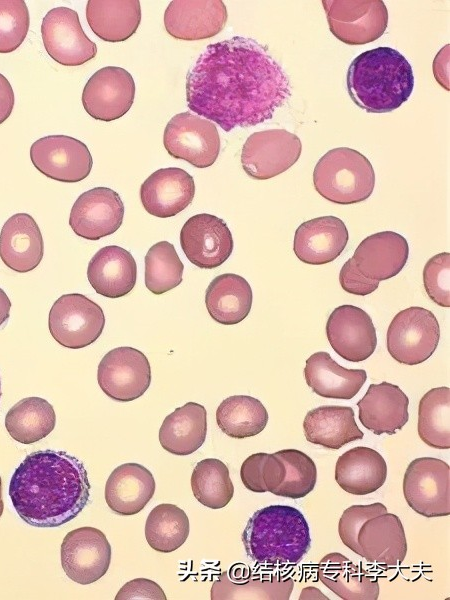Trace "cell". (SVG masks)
Listing matches in <instances>:
<instances>
[{
	"instance_id": "cb8c5ba5",
	"label": "cell",
	"mask_w": 450,
	"mask_h": 600,
	"mask_svg": "<svg viewBox=\"0 0 450 600\" xmlns=\"http://www.w3.org/2000/svg\"><path fill=\"white\" fill-rule=\"evenodd\" d=\"M409 399L389 382L370 384L357 403L361 424L376 435H393L408 422Z\"/></svg>"
},
{
	"instance_id": "277c9868",
	"label": "cell",
	"mask_w": 450,
	"mask_h": 600,
	"mask_svg": "<svg viewBox=\"0 0 450 600\" xmlns=\"http://www.w3.org/2000/svg\"><path fill=\"white\" fill-rule=\"evenodd\" d=\"M247 556L265 566H294L311 548L308 523L296 508L271 505L257 510L242 533Z\"/></svg>"
},
{
	"instance_id": "4fadbf2b",
	"label": "cell",
	"mask_w": 450,
	"mask_h": 600,
	"mask_svg": "<svg viewBox=\"0 0 450 600\" xmlns=\"http://www.w3.org/2000/svg\"><path fill=\"white\" fill-rule=\"evenodd\" d=\"M112 549L105 534L95 527L67 533L61 544V565L74 582L87 585L103 577L110 566Z\"/></svg>"
},
{
	"instance_id": "8d00e7d4",
	"label": "cell",
	"mask_w": 450,
	"mask_h": 600,
	"mask_svg": "<svg viewBox=\"0 0 450 600\" xmlns=\"http://www.w3.org/2000/svg\"><path fill=\"white\" fill-rule=\"evenodd\" d=\"M56 424L53 406L37 396L26 397L14 404L5 417L9 435L19 443L33 444L48 436Z\"/></svg>"
},
{
	"instance_id": "7402d4cb",
	"label": "cell",
	"mask_w": 450,
	"mask_h": 600,
	"mask_svg": "<svg viewBox=\"0 0 450 600\" xmlns=\"http://www.w3.org/2000/svg\"><path fill=\"white\" fill-rule=\"evenodd\" d=\"M193 177L177 167L161 168L153 172L140 187L144 209L159 218L173 217L193 200Z\"/></svg>"
},
{
	"instance_id": "e575fe53",
	"label": "cell",
	"mask_w": 450,
	"mask_h": 600,
	"mask_svg": "<svg viewBox=\"0 0 450 600\" xmlns=\"http://www.w3.org/2000/svg\"><path fill=\"white\" fill-rule=\"evenodd\" d=\"M253 293L248 281L240 275L224 273L208 285L205 304L209 315L223 325L244 320L252 307Z\"/></svg>"
},
{
	"instance_id": "83f0119b",
	"label": "cell",
	"mask_w": 450,
	"mask_h": 600,
	"mask_svg": "<svg viewBox=\"0 0 450 600\" xmlns=\"http://www.w3.org/2000/svg\"><path fill=\"white\" fill-rule=\"evenodd\" d=\"M87 278L98 294L120 298L131 292L136 284V261L128 250L120 246H105L89 261Z\"/></svg>"
},
{
	"instance_id": "f5cc1de1",
	"label": "cell",
	"mask_w": 450,
	"mask_h": 600,
	"mask_svg": "<svg viewBox=\"0 0 450 600\" xmlns=\"http://www.w3.org/2000/svg\"><path fill=\"white\" fill-rule=\"evenodd\" d=\"M11 301L8 295L0 288V326H2L10 316Z\"/></svg>"
},
{
	"instance_id": "ee69618b",
	"label": "cell",
	"mask_w": 450,
	"mask_h": 600,
	"mask_svg": "<svg viewBox=\"0 0 450 600\" xmlns=\"http://www.w3.org/2000/svg\"><path fill=\"white\" fill-rule=\"evenodd\" d=\"M284 475L282 461L274 454L264 452L250 455L240 468L243 485L255 493H273L282 483Z\"/></svg>"
},
{
	"instance_id": "f6af8a7d",
	"label": "cell",
	"mask_w": 450,
	"mask_h": 600,
	"mask_svg": "<svg viewBox=\"0 0 450 600\" xmlns=\"http://www.w3.org/2000/svg\"><path fill=\"white\" fill-rule=\"evenodd\" d=\"M30 25L23 0H0V53L15 51L24 41Z\"/></svg>"
},
{
	"instance_id": "5b68a950",
	"label": "cell",
	"mask_w": 450,
	"mask_h": 600,
	"mask_svg": "<svg viewBox=\"0 0 450 600\" xmlns=\"http://www.w3.org/2000/svg\"><path fill=\"white\" fill-rule=\"evenodd\" d=\"M313 184L323 198L335 204H356L368 199L375 186L371 162L357 150L338 147L326 152L313 171Z\"/></svg>"
},
{
	"instance_id": "ba28073f",
	"label": "cell",
	"mask_w": 450,
	"mask_h": 600,
	"mask_svg": "<svg viewBox=\"0 0 450 600\" xmlns=\"http://www.w3.org/2000/svg\"><path fill=\"white\" fill-rule=\"evenodd\" d=\"M408 506L427 517L450 515V466L438 458L421 457L408 465L403 479Z\"/></svg>"
},
{
	"instance_id": "e0dca14e",
	"label": "cell",
	"mask_w": 450,
	"mask_h": 600,
	"mask_svg": "<svg viewBox=\"0 0 450 600\" xmlns=\"http://www.w3.org/2000/svg\"><path fill=\"white\" fill-rule=\"evenodd\" d=\"M135 92L134 79L127 70L107 66L96 71L85 84L82 104L94 119L110 122L129 111Z\"/></svg>"
},
{
	"instance_id": "d4e9b609",
	"label": "cell",
	"mask_w": 450,
	"mask_h": 600,
	"mask_svg": "<svg viewBox=\"0 0 450 600\" xmlns=\"http://www.w3.org/2000/svg\"><path fill=\"white\" fill-rule=\"evenodd\" d=\"M409 256L406 238L393 231H382L366 237L352 258L358 271L366 278L382 281L396 276Z\"/></svg>"
},
{
	"instance_id": "3957f363",
	"label": "cell",
	"mask_w": 450,
	"mask_h": 600,
	"mask_svg": "<svg viewBox=\"0 0 450 600\" xmlns=\"http://www.w3.org/2000/svg\"><path fill=\"white\" fill-rule=\"evenodd\" d=\"M346 83L349 96L358 107L368 113H388L409 99L414 75L399 51L377 47L352 60Z\"/></svg>"
},
{
	"instance_id": "f546056e",
	"label": "cell",
	"mask_w": 450,
	"mask_h": 600,
	"mask_svg": "<svg viewBox=\"0 0 450 600\" xmlns=\"http://www.w3.org/2000/svg\"><path fill=\"white\" fill-rule=\"evenodd\" d=\"M307 385L319 396L333 399H352L367 380L364 369H347L334 361L325 351L312 354L304 368Z\"/></svg>"
},
{
	"instance_id": "ffe728a7",
	"label": "cell",
	"mask_w": 450,
	"mask_h": 600,
	"mask_svg": "<svg viewBox=\"0 0 450 600\" xmlns=\"http://www.w3.org/2000/svg\"><path fill=\"white\" fill-rule=\"evenodd\" d=\"M294 580L288 576L255 573L242 563L223 571L211 587L212 600H288Z\"/></svg>"
},
{
	"instance_id": "484cf974",
	"label": "cell",
	"mask_w": 450,
	"mask_h": 600,
	"mask_svg": "<svg viewBox=\"0 0 450 600\" xmlns=\"http://www.w3.org/2000/svg\"><path fill=\"white\" fill-rule=\"evenodd\" d=\"M44 254L40 228L27 213L12 215L0 233V258L10 269L25 273L35 269Z\"/></svg>"
},
{
	"instance_id": "74e56055",
	"label": "cell",
	"mask_w": 450,
	"mask_h": 600,
	"mask_svg": "<svg viewBox=\"0 0 450 600\" xmlns=\"http://www.w3.org/2000/svg\"><path fill=\"white\" fill-rule=\"evenodd\" d=\"M220 430L231 438L243 439L261 433L268 422V412L256 398L234 395L224 399L216 410Z\"/></svg>"
},
{
	"instance_id": "30bf717a",
	"label": "cell",
	"mask_w": 450,
	"mask_h": 600,
	"mask_svg": "<svg viewBox=\"0 0 450 600\" xmlns=\"http://www.w3.org/2000/svg\"><path fill=\"white\" fill-rule=\"evenodd\" d=\"M163 144L170 156L197 168L214 164L220 152V137L215 124L189 111L169 120Z\"/></svg>"
},
{
	"instance_id": "c3c4849f",
	"label": "cell",
	"mask_w": 450,
	"mask_h": 600,
	"mask_svg": "<svg viewBox=\"0 0 450 600\" xmlns=\"http://www.w3.org/2000/svg\"><path fill=\"white\" fill-rule=\"evenodd\" d=\"M339 283L344 291L360 296L371 294L379 286V281L366 278L358 271L352 257L342 266Z\"/></svg>"
},
{
	"instance_id": "9c48e42d",
	"label": "cell",
	"mask_w": 450,
	"mask_h": 600,
	"mask_svg": "<svg viewBox=\"0 0 450 600\" xmlns=\"http://www.w3.org/2000/svg\"><path fill=\"white\" fill-rule=\"evenodd\" d=\"M331 33L348 45H363L380 38L388 25L382 0H323Z\"/></svg>"
},
{
	"instance_id": "9a60e30c",
	"label": "cell",
	"mask_w": 450,
	"mask_h": 600,
	"mask_svg": "<svg viewBox=\"0 0 450 600\" xmlns=\"http://www.w3.org/2000/svg\"><path fill=\"white\" fill-rule=\"evenodd\" d=\"M41 34L50 57L64 66H79L93 59L97 46L84 33L78 13L68 7L51 9L43 18Z\"/></svg>"
},
{
	"instance_id": "836d02e7",
	"label": "cell",
	"mask_w": 450,
	"mask_h": 600,
	"mask_svg": "<svg viewBox=\"0 0 450 600\" xmlns=\"http://www.w3.org/2000/svg\"><path fill=\"white\" fill-rule=\"evenodd\" d=\"M207 434V411L201 404L188 402L165 417L159 429V442L171 454L184 456L197 451Z\"/></svg>"
},
{
	"instance_id": "1f68e13d",
	"label": "cell",
	"mask_w": 450,
	"mask_h": 600,
	"mask_svg": "<svg viewBox=\"0 0 450 600\" xmlns=\"http://www.w3.org/2000/svg\"><path fill=\"white\" fill-rule=\"evenodd\" d=\"M387 465L382 455L368 447H354L342 454L335 465V480L346 492L367 495L386 481Z\"/></svg>"
},
{
	"instance_id": "b9f144b4",
	"label": "cell",
	"mask_w": 450,
	"mask_h": 600,
	"mask_svg": "<svg viewBox=\"0 0 450 600\" xmlns=\"http://www.w3.org/2000/svg\"><path fill=\"white\" fill-rule=\"evenodd\" d=\"M184 265L175 247L168 241L152 245L145 256V286L155 295L177 287L183 278Z\"/></svg>"
},
{
	"instance_id": "ab89813d",
	"label": "cell",
	"mask_w": 450,
	"mask_h": 600,
	"mask_svg": "<svg viewBox=\"0 0 450 600\" xmlns=\"http://www.w3.org/2000/svg\"><path fill=\"white\" fill-rule=\"evenodd\" d=\"M189 519L184 510L174 504L162 503L149 513L145 537L149 546L162 553L180 548L188 538Z\"/></svg>"
},
{
	"instance_id": "7bdbcfd3",
	"label": "cell",
	"mask_w": 450,
	"mask_h": 600,
	"mask_svg": "<svg viewBox=\"0 0 450 600\" xmlns=\"http://www.w3.org/2000/svg\"><path fill=\"white\" fill-rule=\"evenodd\" d=\"M273 454L285 467L284 479L273 494L299 499L312 492L317 480V468L307 454L296 449H284Z\"/></svg>"
},
{
	"instance_id": "db71d44e",
	"label": "cell",
	"mask_w": 450,
	"mask_h": 600,
	"mask_svg": "<svg viewBox=\"0 0 450 600\" xmlns=\"http://www.w3.org/2000/svg\"><path fill=\"white\" fill-rule=\"evenodd\" d=\"M3 510H4V503H3V499H2V480L0 477V517L3 514Z\"/></svg>"
},
{
	"instance_id": "8992f818",
	"label": "cell",
	"mask_w": 450,
	"mask_h": 600,
	"mask_svg": "<svg viewBox=\"0 0 450 600\" xmlns=\"http://www.w3.org/2000/svg\"><path fill=\"white\" fill-rule=\"evenodd\" d=\"M440 326L432 311L412 306L398 312L387 330V350L397 362L417 365L435 352Z\"/></svg>"
},
{
	"instance_id": "52a82bcc",
	"label": "cell",
	"mask_w": 450,
	"mask_h": 600,
	"mask_svg": "<svg viewBox=\"0 0 450 600\" xmlns=\"http://www.w3.org/2000/svg\"><path fill=\"white\" fill-rule=\"evenodd\" d=\"M49 331L60 345L70 349L84 348L102 334L105 316L102 308L83 294L59 297L50 309Z\"/></svg>"
},
{
	"instance_id": "2e32d148",
	"label": "cell",
	"mask_w": 450,
	"mask_h": 600,
	"mask_svg": "<svg viewBox=\"0 0 450 600\" xmlns=\"http://www.w3.org/2000/svg\"><path fill=\"white\" fill-rule=\"evenodd\" d=\"M180 245L192 264L202 269H213L230 257L234 242L223 219L200 213L184 223L180 231Z\"/></svg>"
},
{
	"instance_id": "44dd1931",
	"label": "cell",
	"mask_w": 450,
	"mask_h": 600,
	"mask_svg": "<svg viewBox=\"0 0 450 600\" xmlns=\"http://www.w3.org/2000/svg\"><path fill=\"white\" fill-rule=\"evenodd\" d=\"M228 18L221 0H173L164 13L165 29L181 40H200L221 32Z\"/></svg>"
},
{
	"instance_id": "f35d334b",
	"label": "cell",
	"mask_w": 450,
	"mask_h": 600,
	"mask_svg": "<svg viewBox=\"0 0 450 600\" xmlns=\"http://www.w3.org/2000/svg\"><path fill=\"white\" fill-rule=\"evenodd\" d=\"M418 434L428 446L450 448V388H432L422 396L418 409Z\"/></svg>"
},
{
	"instance_id": "f1b7e54d",
	"label": "cell",
	"mask_w": 450,
	"mask_h": 600,
	"mask_svg": "<svg viewBox=\"0 0 450 600\" xmlns=\"http://www.w3.org/2000/svg\"><path fill=\"white\" fill-rule=\"evenodd\" d=\"M155 492L152 473L138 463H124L116 467L105 485V500L118 515L131 516L139 513Z\"/></svg>"
},
{
	"instance_id": "7a4b0ae2",
	"label": "cell",
	"mask_w": 450,
	"mask_h": 600,
	"mask_svg": "<svg viewBox=\"0 0 450 600\" xmlns=\"http://www.w3.org/2000/svg\"><path fill=\"white\" fill-rule=\"evenodd\" d=\"M88 473L76 457L54 450L28 454L14 471L9 497L19 517L34 527L68 523L90 498Z\"/></svg>"
},
{
	"instance_id": "f907efd6",
	"label": "cell",
	"mask_w": 450,
	"mask_h": 600,
	"mask_svg": "<svg viewBox=\"0 0 450 600\" xmlns=\"http://www.w3.org/2000/svg\"><path fill=\"white\" fill-rule=\"evenodd\" d=\"M15 97L8 79L0 73V124L8 119L13 107Z\"/></svg>"
},
{
	"instance_id": "4316f807",
	"label": "cell",
	"mask_w": 450,
	"mask_h": 600,
	"mask_svg": "<svg viewBox=\"0 0 450 600\" xmlns=\"http://www.w3.org/2000/svg\"><path fill=\"white\" fill-rule=\"evenodd\" d=\"M361 556L383 566L401 564L407 554V541L399 517L384 513L364 522L357 535Z\"/></svg>"
},
{
	"instance_id": "5bb4252c",
	"label": "cell",
	"mask_w": 450,
	"mask_h": 600,
	"mask_svg": "<svg viewBox=\"0 0 450 600\" xmlns=\"http://www.w3.org/2000/svg\"><path fill=\"white\" fill-rule=\"evenodd\" d=\"M30 158L42 174L67 183L84 180L93 165L88 147L67 135H49L36 140L30 147Z\"/></svg>"
},
{
	"instance_id": "60d3db41",
	"label": "cell",
	"mask_w": 450,
	"mask_h": 600,
	"mask_svg": "<svg viewBox=\"0 0 450 600\" xmlns=\"http://www.w3.org/2000/svg\"><path fill=\"white\" fill-rule=\"evenodd\" d=\"M191 489L194 497L211 509L224 508L234 494L229 469L215 458L203 459L196 464L191 475Z\"/></svg>"
},
{
	"instance_id": "ac0fdd59",
	"label": "cell",
	"mask_w": 450,
	"mask_h": 600,
	"mask_svg": "<svg viewBox=\"0 0 450 600\" xmlns=\"http://www.w3.org/2000/svg\"><path fill=\"white\" fill-rule=\"evenodd\" d=\"M326 335L332 349L343 359L361 362L377 345L376 329L369 314L354 305H341L330 314Z\"/></svg>"
},
{
	"instance_id": "11a10c76",
	"label": "cell",
	"mask_w": 450,
	"mask_h": 600,
	"mask_svg": "<svg viewBox=\"0 0 450 600\" xmlns=\"http://www.w3.org/2000/svg\"><path fill=\"white\" fill-rule=\"evenodd\" d=\"M1 396H2V391H1V378H0V400H1Z\"/></svg>"
},
{
	"instance_id": "7dc6e473",
	"label": "cell",
	"mask_w": 450,
	"mask_h": 600,
	"mask_svg": "<svg viewBox=\"0 0 450 600\" xmlns=\"http://www.w3.org/2000/svg\"><path fill=\"white\" fill-rule=\"evenodd\" d=\"M386 512V506L380 502L369 505H352L344 510L338 524V533L343 544L361 556L357 540L361 526L368 519Z\"/></svg>"
},
{
	"instance_id": "603a6c76",
	"label": "cell",
	"mask_w": 450,
	"mask_h": 600,
	"mask_svg": "<svg viewBox=\"0 0 450 600\" xmlns=\"http://www.w3.org/2000/svg\"><path fill=\"white\" fill-rule=\"evenodd\" d=\"M348 238V230L340 218L321 216L299 225L294 235L293 250L304 263L327 264L344 251Z\"/></svg>"
},
{
	"instance_id": "681fc988",
	"label": "cell",
	"mask_w": 450,
	"mask_h": 600,
	"mask_svg": "<svg viewBox=\"0 0 450 600\" xmlns=\"http://www.w3.org/2000/svg\"><path fill=\"white\" fill-rule=\"evenodd\" d=\"M166 600L162 588L154 581L146 578H136L126 584L118 591L115 600Z\"/></svg>"
},
{
	"instance_id": "816d5d0a",
	"label": "cell",
	"mask_w": 450,
	"mask_h": 600,
	"mask_svg": "<svg viewBox=\"0 0 450 600\" xmlns=\"http://www.w3.org/2000/svg\"><path fill=\"white\" fill-rule=\"evenodd\" d=\"M449 44L438 52L433 62L436 80L449 91Z\"/></svg>"
},
{
	"instance_id": "d6986e66",
	"label": "cell",
	"mask_w": 450,
	"mask_h": 600,
	"mask_svg": "<svg viewBox=\"0 0 450 600\" xmlns=\"http://www.w3.org/2000/svg\"><path fill=\"white\" fill-rule=\"evenodd\" d=\"M124 217V204L117 192L96 187L82 193L72 206L69 225L82 238L98 240L117 231Z\"/></svg>"
},
{
	"instance_id": "d6a6232c",
	"label": "cell",
	"mask_w": 450,
	"mask_h": 600,
	"mask_svg": "<svg viewBox=\"0 0 450 600\" xmlns=\"http://www.w3.org/2000/svg\"><path fill=\"white\" fill-rule=\"evenodd\" d=\"M303 430L307 441L334 450L364 437L349 406H320L308 411Z\"/></svg>"
},
{
	"instance_id": "8fae6325",
	"label": "cell",
	"mask_w": 450,
	"mask_h": 600,
	"mask_svg": "<svg viewBox=\"0 0 450 600\" xmlns=\"http://www.w3.org/2000/svg\"><path fill=\"white\" fill-rule=\"evenodd\" d=\"M302 143L299 137L285 129H269L251 134L241 151L245 173L256 180L275 177L299 159Z\"/></svg>"
},
{
	"instance_id": "d590c367",
	"label": "cell",
	"mask_w": 450,
	"mask_h": 600,
	"mask_svg": "<svg viewBox=\"0 0 450 600\" xmlns=\"http://www.w3.org/2000/svg\"><path fill=\"white\" fill-rule=\"evenodd\" d=\"M86 18L91 30L107 42L130 38L141 22L138 0H89Z\"/></svg>"
},
{
	"instance_id": "4dcf8cb0",
	"label": "cell",
	"mask_w": 450,
	"mask_h": 600,
	"mask_svg": "<svg viewBox=\"0 0 450 600\" xmlns=\"http://www.w3.org/2000/svg\"><path fill=\"white\" fill-rule=\"evenodd\" d=\"M318 579L344 600H377L379 583L375 576L338 552L325 555L317 566Z\"/></svg>"
},
{
	"instance_id": "6da1fadb",
	"label": "cell",
	"mask_w": 450,
	"mask_h": 600,
	"mask_svg": "<svg viewBox=\"0 0 450 600\" xmlns=\"http://www.w3.org/2000/svg\"><path fill=\"white\" fill-rule=\"evenodd\" d=\"M290 96L288 75L252 38L209 44L186 76L188 108L225 132L271 119Z\"/></svg>"
},
{
	"instance_id": "7c38bea8",
	"label": "cell",
	"mask_w": 450,
	"mask_h": 600,
	"mask_svg": "<svg viewBox=\"0 0 450 600\" xmlns=\"http://www.w3.org/2000/svg\"><path fill=\"white\" fill-rule=\"evenodd\" d=\"M97 381L111 399L129 402L141 397L151 384V367L143 352L117 347L104 355L98 365Z\"/></svg>"
},
{
	"instance_id": "bcb514c9",
	"label": "cell",
	"mask_w": 450,
	"mask_h": 600,
	"mask_svg": "<svg viewBox=\"0 0 450 600\" xmlns=\"http://www.w3.org/2000/svg\"><path fill=\"white\" fill-rule=\"evenodd\" d=\"M450 253L431 257L423 269V283L429 298L437 305L450 307Z\"/></svg>"
}]
</instances>
